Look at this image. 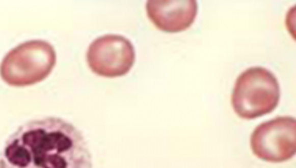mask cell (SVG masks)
Wrapping results in <instances>:
<instances>
[{"mask_svg": "<svg viewBox=\"0 0 296 168\" xmlns=\"http://www.w3.org/2000/svg\"><path fill=\"white\" fill-rule=\"evenodd\" d=\"M148 19L165 32H182L194 24L198 13V4L189 2H161L151 0L146 4Z\"/></svg>", "mask_w": 296, "mask_h": 168, "instance_id": "6", "label": "cell"}, {"mask_svg": "<svg viewBox=\"0 0 296 168\" xmlns=\"http://www.w3.org/2000/svg\"><path fill=\"white\" fill-rule=\"evenodd\" d=\"M280 100V85L272 72L251 67L237 77L231 94L235 113L252 120L272 113Z\"/></svg>", "mask_w": 296, "mask_h": 168, "instance_id": "3", "label": "cell"}, {"mask_svg": "<svg viewBox=\"0 0 296 168\" xmlns=\"http://www.w3.org/2000/svg\"><path fill=\"white\" fill-rule=\"evenodd\" d=\"M251 150L260 160L279 163L290 160L296 153V120L279 116L259 124L250 139Z\"/></svg>", "mask_w": 296, "mask_h": 168, "instance_id": "4", "label": "cell"}, {"mask_svg": "<svg viewBox=\"0 0 296 168\" xmlns=\"http://www.w3.org/2000/svg\"><path fill=\"white\" fill-rule=\"evenodd\" d=\"M136 61V50L122 35H104L94 40L87 51V63L94 74L108 79L125 76Z\"/></svg>", "mask_w": 296, "mask_h": 168, "instance_id": "5", "label": "cell"}, {"mask_svg": "<svg viewBox=\"0 0 296 168\" xmlns=\"http://www.w3.org/2000/svg\"><path fill=\"white\" fill-rule=\"evenodd\" d=\"M57 55L50 43L24 42L8 52L0 64V76L11 87H29L45 80L52 72Z\"/></svg>", "mask_w": 296, "mask_h": 168, "instance_id": "2", "label": "cell"}, {"mask_svg": "<svg viewBox=\"0 0 296 168\" xmlns=\"http://www.w3.org/2000/svg\"><path fill=\"white\" fill-rule=\"evenodd\" d=\"M0 168H93L87 141L61 118L32 120L6 141Z\"/></svg>", "mask_w": 296, "mask_h": 168, "instance_id": "1", "label": "cell"}]
</instances>
